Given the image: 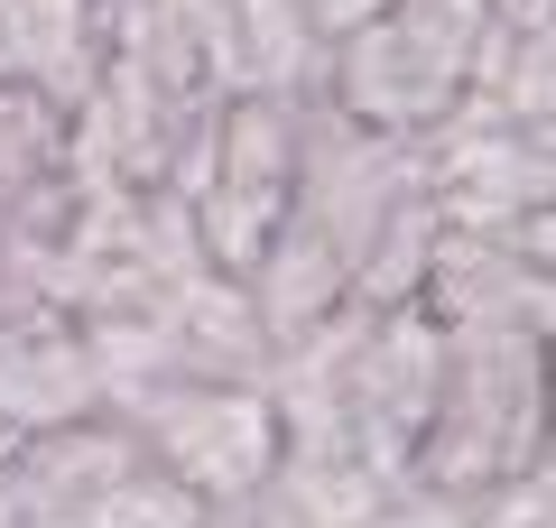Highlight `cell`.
I'll return each mask as SVG.
<instances>
[{
    "mask_svg": "<svg viewBox=\"0 0 556 528\" xmlns=\"http://www.w3.org/2000/svg\"><path fill=\"white\" fill-rule=\"evenodd\" d=\"M445 380L417 445V482L445 501L519 491L556 427V315H437Z\"/></svg>",
    "mask_w": 556,
    "mask_h": 528,
    "instance_id": "6da1fadb",
    "label": "cell"
},
{
    "mask_svg": "<svg viewBox=\"0 0 556 528\" xmlns=\"http://www.w3.org/2000/svg\"><path fill=\"white\" fill-rule=\"evenodd\" d=\"M492 38H501L492 0H390L371 28H353L325 56V93L353 121H371V130L437 139L473 102L482 65H492Z\"/></svg>",
    "mask_w": 556,
    "mask_h": 528,
    "instance_id": "7a4b0ae2",
    "label": "cell"
},
{
    "mask_svg": "<svg viewBox=\"0 0 556 528\" xmlns=\"http://www.w3.org/2000/svg\"><path fill=\"white\" fill-rule=\"evenodd\" d=\"M298 139H306V84H241L223 102L214 149L186 186L195 241L223 278H251L260 251L278 241L288 204H298Z\"/></svg>",
    "mask_w": 556,
    "mask_h": 528,
    "instance_id": "3957f363",
    "label": "cell"
},
{
    "mask_svg": "<svg viewBox=\"0 0 556 528\" xmlns=\"http://www.w3.org/2000/svg\"><path fill=\"white\" fill-rule=\"evenodd\" d=\"M112 408L139 417V436L167 454V473L204 491L214 510H241L278 482L288 464V427H278L269 380H214V372H159V380H121Z\"/></svg>",
    "mask_w": 556,
    "mask_h": 528,
    "instance_id": "277c9868",
    "label": "cell"
},
{
    "mask_svg": "<svg viewBox=\"0 0 556 528\" xmlns=\"http://www.w3.org/2000/svg\"><path fill=\"white\" fill-rule=\"evenodd\" d=\"M0 47L38 93L84 112L102 84V47H112V0H0Z\"/></svg>",
    "mask_w": 556,
    "mask_h": 528,
    "instance_id": "5b68a950",
    "label": "cell"
},
{
    "mask_svg": "<svg viewBox=\"0 0 556 528\" xmlns=\"http://www.w3.org/2000/svg\"><path fill=\"white\" fill-rule=\"evenodd\" d=\"M380 10H390V0H306V28H316V47L334 56V47L353 38V28H371Z\"/></svg>",
    "mask_w": 556,
    "mask_h": 528,
    "instance_id": "8992f818",
    "label": "cell"
},
{
    "mask_svg": "<svg viewBox=\"0 0 556 528\" xmlns=\"http://www.w3.org/2000/svg\"><path fill=\"white\" fill-rule=\"evenodd\" d=\"M501 10V28H547L556 20V0H492Z\"/></svg>",
    "mask_w": 556,
    "mask_h": 528,
    "instance_id": "52a82bcc",
    "label": "cell"
},
{
    "mask_svg": "<svg viewBox=\"0 0 556 528\" xmlns=\"http://www.w3.org/2000/svg\"><path fill=\"white\" fill-rule=\"evenodd\" d=\"M519 491H538V501L556 510V427H547V454H538V473H529V482H519Z\"/></svg>",
    "mask_w": 556,
    "mask_h": 528,
    "instance_id": "ba28073f",
    "label": "cell"
},
{
    "mask_svg": "<svg viewBox=\"0 0 556 528\" xmlns=\"http://www.w3.org/2000/svg\"><path fill=\"white\" fill-rule=\"evenodd\" d=\"M10 84H28V75H20V65H10V47H0V93H10Z\"/></svg>",
    "mask_w": 556,
    "mask_h": 528,
    "instance_id": "9c48e42d",
    "label": "cell"
},
{
    "mask_svg": "<svg viewBox=\"0 0 556 528\" xmlns=\"http://www.w3.org/2000/svg\"><path fill=\"white\" fill-rule=\"evenodd\" d=\"M10 454H20V436H10V427H0V473H10Z\"/></svg>",
    "mask_w": 556,
    "mask_h": 528,
    "instance_id": "30bf717a",
    "label": "cell"
}]
</instances>
